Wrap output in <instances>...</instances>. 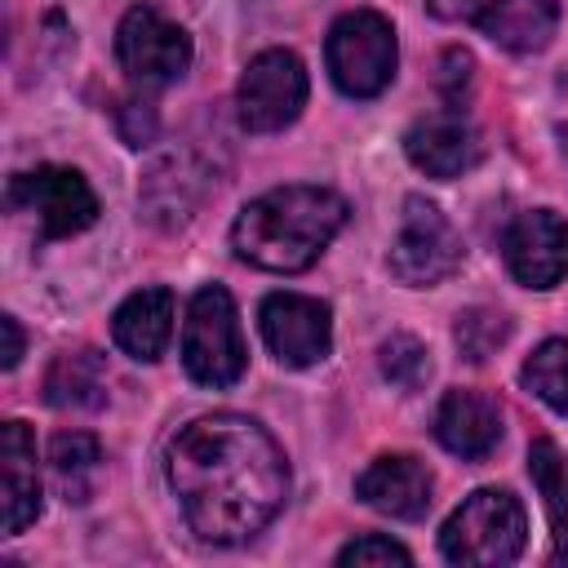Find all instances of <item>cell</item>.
Returning <instances> with one entry per match:
<instances>
[{
  "label": "cell",
  "mask_w": 568,
  "mask_h": 568,
  "mask_svg": "<svg viewBox=\"0 0 568 568\" xmlns=\"http://www.w3.org/2000/svg\"><path fill=\"white\" fill-rule=\"evenodd\" d=\"M169 488L200 541L240 546L257 537L288 497V462L266 426L240 413L195 417L164 457Z\"/></svg>",
  "instance_id": "1"
},
{
  "label": "cell",
  "mask_w": 568,
  "mask_h": 568,
  "mask_svg": "<svg viewBox=\"0 0 568 568\" xmlns=\"http://www.w3.org/2000/svg\"><path fill=\"white\" fill-rule=\"evenodd\" d=\"M346 222V200L328 186H275L248 200L231 226V248L262 271H306Z\"/></svg>",
  "instance_id": "2"
},
{
  "label": "cell",
  "mask_w": 568,
  "mask_h": 568,
  "mask_svg": "<svg viewBox=\"0 0 568 568\" xmlns=\"http://www.w3.org/2000/svg\"><path fill=\"white\" fill-rule=\"evenodd\" d=\"M528 541V515L519 506V497H510L506 488H479L470 493L448 524L439 528V550L448 564H466V568H497L519 559Z\"/></svg>",
  "instance_id": "3"
},
{
  "label": "cell",
  "mask_w": 568,
  "mask_h": 568,
  "mask_svg": "<svg viewBox=\"0 0 568 568\" xmlns=\"http://www.w3.org/2000/svg\"><path fill=\"white\" fill-rule=\"evenodd\" d=\"M182 364L200 386L240 382V373L248 364V351H244L235 302L222 284H209L191 297L186 324H182Z\"/></svg>",
  "instance_id": "4"
},
{
  "label": "cell",
  "mask_w": 568,
  "mask_h": 568,
  "mask_svg": "<svg viewBox=\"0 0 568 568\" xmlns=\"http://www.w3.org/2000/svg\"><path fill=\"white\" fill-rule=\"evenodd\" d=\"M324 58H328L333 84L346 98H377L395 80V62H399L395 27L382 13H373V9L342 13L328 27Z\"/></svg>",
  "instance_id": "5"
},
{
  "label": "cell",
  "mask_w": 568,
  "mask_h": 568,
  "mask_svg": "<svg viewBox=\"0 0 568 568\" xmlns=\"http://www.w3.org/2000/svg\"><path fill=\"white\" fill-rule=\"evenodd\" d=\"M390 275L408 288H430L439 280H448L462 266V235L457 226L422 195L404 200L399 213V231L390 240V257H386Z\"/></svg>",
  "instance_id": "6"
},
{
  "label": "cell",
  "mask_w": 568,
  "mask_h": 568,
  "mask_svg": "<svg viewBox=\"0 0 568 568\" xmlns=\"http://www.w3.org/2000/svg\"><path fill=\"white\" fill-rule=\"evenodd\" d=\"M306 106V67L288 49H266L257 53L240 84H235V111L248 133H275L293 124Z\"/></svg>",
  "instance_id": "7"
},
{
  "label": "cell",
  "mask_w": 568,
  "mask_h": 568,
  "mask_svg": "<svg viewBox=\"0 0 568 568\" xmlns=\"http://www.w3.org/2000/svg\"><path fill=\"white\" fill-rule=\"evenodd\" d=\"M9 204L36 213L44 240H67L98 222L93 186L75 169H62V164H40L31 173H18L9 182Z\"/></svg>",
  "instance_id": "8"
},
{
  "label": "cell",
  "mask_w": 568,
  "mask_h": 568,
  "mask_svg": "<svg viewBox=\"0 0 568 568\" xmlns=\"http://www.w3.org/2000/svg\"><path fill=\"white\" fill-rule=\"evenodd\" d=\"M435 18L466 22L510 53H537L559 27V0H426Z\"/></svg>",
  "instance_id": "9"
},
{
  "label": "cell",
  "mask_w": 568,
  "mask_h": 568,
  "mask_svg": "<svg viewBox=\"0 0 568 568\" xmlns=\"http://www.w3.org/2000/svg\"><path fill=\"white\" fill-rule=\"evenodd\" d=\"M115 58L138 84H169L191 67V36L151 4H133L115 31Z\"/></svg>",
  "instance_id": "10"
},
{
  "label": "cell",
  "mask_w": 568,
  "mask_h": 568,
  "mask_svg": "<svg viewBox=\"0 0 568 568\" xmlns=\"http://www.w3.org/2000/svg\"><path fill=\"white\" fill-rule=\"evenodd\" d=\"M262 320V337L271 346V355L284 368H306L320 364L333 346V315L320 297H302V293H271L257 311Z\"/></svg>",
  "instance_id": "11"
},
{
  "label": "cell",
  "mask_w": 568,
  "mask_h": 568,
  "mask_svg": "<svg viewBox=\"0 0 568 568\" xmlns=\"http://www.w3.org/2000/svg\"><path fill=\"white\" fill-rule=\"evenodd\" d=\"M501 253L524 288H555L568 280V222L550 209H528L506 226Z\"/></svg>",
  "instance_id": "12"
},
{
  "label": "cell",
  "mask_w": 568,
  "mask_h": 568,
  "mask_svg": "<svg viewBox=\"0 0 568 568\" xmlns=\"http://www.w3.org/2000/svg\"><path fill=\"white\" fill-rule=\"evenodd\" d=\"M404 155L426 173V178H462L466 169L479 164L484 142L475 124L462 111H430L404 133Z\"/></svg>",
  "instance_id": "13"
},
{
  "label": "cell",
  "mask_w": 568,
  "mask_h": 568,
  "mask_svg": "<svg viewBox=\"0 0 568 568\" xmlns=\"http://www.w3.org/2000/svg\"><path fill=\"white\" fill-rule=\"evenodd\" d=\"M209 186H213V178L200 164V155L186 151V146H178V151H164L146 169L138 195H142V209H146L151 222H160V226H186L191 213L200 209V200L209 195Z\"/></svg>",
  "instance_id": "14"
},
{
  "label": "cell",
  "mask_w": 568,
  "mask_h": 568,
  "mask_svg": "<svg viewBox=\"0 0 568 568\" xmlns=\"http://www.w3.org/2000/svg\"><path fill=\"white\" fill-rule=\"evenodd\" d=\"M430 493H435L430 470L408 453H382L355 479V497L390 519H422L430 510Z\"/></svg>",
  "instance_id": "15"
},
{
  "label": "cell",
  "mask_w": 568,
  "mask_h": 568,
  "mask_svg": "<svg viewBox=\"0 0 568 568\" xmlns=\"http://www.w3.org/2000/svg\"><path fill=\"white\" fill-rule=\"evenodd\" d=\"M435 439L466 457V462H479L497 448L501 439V408L493 395L484 390H448L435 408Z\"/></svg>",
  "instance_id": "16"
},
{
  "label": "cell",
  "mask_w": 568,
  "mask_h": 568,
  "mask_svg": "<svg viewBox=\"0 0 568 568\" xmlns=\"http://www.w3.org/2000/svg\"><path fill=\"white\" fill-rule=\"evenodd\" d=\"M0 506H4V537H18L40 519L36 439L22 422L0 426Z\"/></svg>",
  "instance_id": "17"
},
{
  "label": "cell",
  "mask_w": 568,
  "mask_h": 568,
  "mask_svg": "<svg viewBox=\"0 0 568 568\" xmlns=\"http://www.w3.org/2000/svg\"><path fill=\"white\" fill-rule=\"evenodd\" d=\"M111 337L124 355L151 364L164 355L169 337H173V293L169 288H142L133 297L120 302V311L111 315Z\"/></svg>",
  "instance_id": "18"
},
{
  "label": "cell",
  "mask_w": 568,
  "mask_h": 568,
  "mask_svg": "<svg viewBox=\"0 0 568 568\" xmlns=\"http://www.w3.org/2000/svg\"><path fill=\"white\" fill-rule=\"evenodd\" d=\"M44 399L53 408L93 413L106 404V364L98 351H67L44 373Z\"/></svg>",
  "instance_id": "19"
},
{
  "label": "cell",
  "mask_w": 568,
  "mask_h": 568,
  "mask_svg": "<svg viewBox=\"0 0 568 568\" xmlns=\"http://www.w3.org/2000/svg\"><path fill=\"white\" fill-rule=\"evenodd\" d=\"M49 466H53L58 493L71 506H84L98 493V479H102V448L84 430H62L49 444Z\"/></svg>",
  "instance_id": "20"
},
{
  "label": "cell",
  "mask_w": 568,
  "mask_h": 568,
  "mask_svg": "<svg viewBox=\"0 0 568 568\" xmlns=\"http://www.w3.org/2000/svg\"><path fill=\"white\" fill-rule=\"evenodd\" d=\"M528 475L541 493V506L550 515L555 550L568 555V453L555 439H532L528 448Z\"/></svg>",
  "instance_id": "21"
},
{
  "label": "cell",
  "mask_w": 568,
  "mask_h": 568,
  "mask_svg": "<svg viewBox=\"0 0 568 568\" xmlns=\"http://www.w3.org/2000/svg\"><path fill=\"white\" fill-rule=\"evenodd\" d=\"M519 382H524L546 408H555V413L568 417V342H564V337L541 342V346L524 359Z\"/></svg>",
  "instance_id": "22"
},
{
  "label": "cell",
  "mask_w": 568,
  "mask_h": 568,
  "mask_svg": "<svg viewBox=\"0 0 568 568\" xmlns=\"http://www.w3.org/2000/svg\"><path fill=\"white\" fill-rule=\"evenodd\" d=\"M453 342H457V351L470 364H484V359H493L510 342V320L501 311H493V306H470V311L457 315Z\"/></svg>",
  "instance_id": "23"
},
{
  "label": "cell",
  "mask_w": 568,
  "mask_h": 568,
  "mask_svg": "<svg viewBox=\"0 0 568 568\" xmlns=\"http://www.w3.org/2000/svg\"><path fill=\"white\" fill-rule=\"evenodd\" d=\"M377 364H382V373H386L399 390H422V382L430 377V355H426V346H422L417 337H408V333L386 337L382 351H377Z\"/></svg>",
  "instance_id": "24"
},
{
  "label": "cell",
  "mask_w": 568,
  "mask_h": 568,
  "mask_svg": "<svg viewBox=\"0 0 568 568\" xmlns=\"http://www.w3.org/2000/svg\"><path fill=\"white\" fill-rule=\"evenodd\" d=\"M337 564H355V568H364V564H413V555H408L399 541H390V537H382V532H368V537L342 546Z\"/></svg>",
  "instance_id": "25"
},
{
  "label": "cell",
  "mask_w": 568,
  "mask_h": 568,
  "mask_svg": "<svg viewBox=\"0 0 568 568\" xmlns=\"http://www.w3.org/2000/svg\"><path fill=\"white\" fill-rule=\"evenodd\" d=\"M0 328H4V355H0V364L13 368V364L22 359V328H18L13 315H0Z\"/></svg>",
  "instance_id": "26"
},
{
  "label": "cell",
  "mask_w": 568,
  "mask_h": 568,
  "mask_svg": "<svg viewBox=\"0 0 568 568\" xmlns=\"http://www.w3.org/2000/svg\"><path fill=\"white\" fill-rule=\"evenodd\" d=\"M564 138H568V133H564Z\"/></svg>",
  "instance_id": "27"
}]
</instances>
